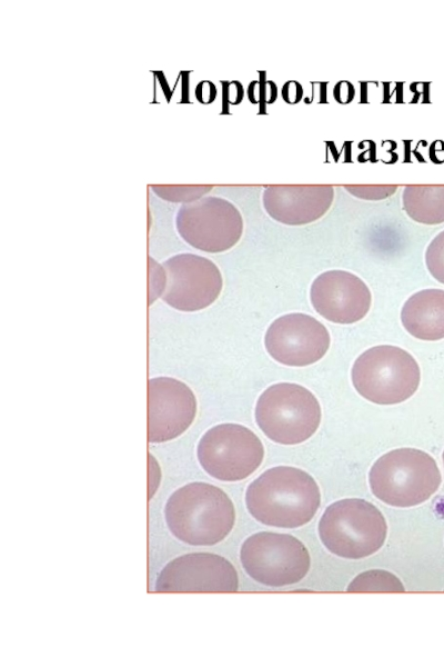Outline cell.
Here are the masks:
<instances>
[{"instance_id":"1","label":"cell","mask_w":444,"mask_h":667,"mask_svg":"<svg viewBox=\"0 0 444 667\" xmlns=\"http://www.w3.org/2000/svg\"><path fill=\"white\" fill-rule=\"evenodd\" d=\"M320 504L321 492L314 478L290 466L265 470L245 491V505L251 516L278 528H296L307 524Z\"/></svg>"},{"instance_id":"2","label":"cell","mask_w":444,"mask_h":667,"mask_svg":"<svg viewBox=\"0 0 444 667\" xmlns=\"http://www.w3.org/2000/svg\"><path fill=\"white\" fill-rule=\"evenodd\" d=\"M169 530L191 546H213L233 529L235 509L219 487L195 481L178 488L164 507Z\"/></svg>"},{"instance_id":"3","label":"cell","mask_w":444,"mask_h":667,"mask_svg":"<svg viewBox=\"0 0 444 667\" xmlns=\"http://www.w3.org/2000/svg\"><path fill=\"white\" fill-rule=\"evenodd\" d=\"M442 481L435 459L415 448L393 449L371 467L372 494L393 507H412L426 501Z\"/></svg>"},{"instance_id":"4","label":"cell","mask_w":444,"mask_h":667,"mask_svg":"<svg viewBox=\"0 0 444 667\" xmlns=\"http://www.w3.org/2000/svg\"><path fill=\"white\" fill-rule=\"evenodd\" d=\"M386 534L387 525L382 512L360 498L331 504L319 521V536L325 548L347 559L375 554L384 545Z\"/></svg>"},{"instance_id":"5","label":"cell","mask_w":444,"mask_h":667,"mask_svg":"<svg viewBox=\"0 0 444 667\" xmlns=\"http://www.w3.org/2000/svg\"><path fill=\"white\" fill-rule=\"evenodd\" d=\"M355 390L376 405H396L411 398L421 382V370L406 350L391 345L369 348L351 370Z\"/></svg>"},{"instance_id":"6","label":"cell","mask_w":444,"mask_h":667,"mask_svg":"<svg viewBox=\"0 0 444 667\" xmlns=\"http://www.w3.org/2000/svg\"><path fill=\"white\" fill-rule=\"evenodd\" d=\"M255 421L261 431L281 445H297L311 438L321 424V406L305 387L279 382L258 398Z\"/></svg>"},{"instance_id":"7","label":"cell","mask_w":444,"mask_h":667,"mask_svg":"<svg viewBox=\"0 0 444 667\" xmlns=\"http://www.w3.org/2000/svg\"><path fill=\"white\" fill-rule=\"evenodd\" d=\"M240 560L252 579L271 587L299 583L311 565L310 554L301 540L271 531L248 537L241 546Z\"/></svg>"},{"instance_id":"8","label":"cell","mask_w":444,"mask_h":667,"mask_svg":"<svg viewBox=\"0 0 444 667\" xmlns=\"http://www.w3.org/2000/svg\"><path fill=\"white\" fill-rule=\"evenodd\" d=\"M196 457L211 477L221 481H240L261 466L264 446L248 427L226 422L203 434L198 442Z\"/></svg>"},{"instance_id":"9","label":"cell","mask_w":444,"mask_h":667,"mask_svg":"<svg viewBox=\"0 0 444 667\" xmlns=\"http://www.w3.org/2000/svg\"><path fill=\"white\" fill-rule=\"evenodd\" d=\"M175 226L186 243L210 253L231 249L243 232V219L238 208L214 196L183 203L176 213Z\"/></svg>"},{"instance_id":"10","label":"cell","mask_w":444,"mask_h":667,"mask_svg":"<svg viewBox=\"0 0 444 667\" xmlns=\"http://www.w3.org/2000/svg\"><path fill=\"white\" fill-rule=\"evenodd\" d=\"M167 287L162 300L179 311L194 312L211 306L220 296L223 279L210 259L194 255H175L163 262Z\"/></svg>"},{"instance_id":"11","label":"cell","mask_w":444,"mask_h":667,"mask_svg":"<svg viewBox=\"0 0 444 667\" xmlns=\"http://www.w3.org/2000/svg\"><path fill=\"white\" fill-rule=\"evenodd\" d=\"M331 342L326 327L312 316L293 312L276 318L268 328L264 346L278 362L304 367L322 359Z\"/></svg>"},{"instance_id":"12","label":"cell","mask_w":444,"mask_h":667,"mask_svg":"<svg viewBox=\"0 0 444 667\" xmlns=\"http://www.w3.org/2000/svg\"><path fill=\"white\" fill-rule=\"evenodd\" d=\"M239 577L233 565L211 552H191L169 561L160 571L157 593H236Z\"/></svg>"},{"instance_id":"13","label":"cell","mask_w":444,"mask_h":667,"mask_svg":"<svg viewBox=\"0 0 444 667\" xmlns=\"http://www.w3.org/2000/svg\"><path fill=\"white\" fill-rule=\"evenodd\" d=\"M196 398L192 389L172 377H155L148 381V441L160 444L181 436L196 415Z\"/></svg>"},{"instance_id":"14","label":"cell","mask_w":444,"mask_h":667,"mask_svg":"<svg viewBox=\"0 0 444 667\" xmlns=\"http://www.w3.org/2000/svg\"><path fill=\"white\" fill-rule=\"evenodd\" d=\"M310 298L317 313L340 325L362 320L372 302L366 283L345 270H330L319 275L312 282Z\"/></svg>"},{"instance_id":"15","label":"cell","mask_w":444,"mask_h":667,"mask_svg":"<svg viewBox=\"0 0 444 667\" xmlns=\"http://www.w3.org/2000/svg\"><path fill=\"white\" fill-rule=\"evenodd\" d=\"M334 190L329 185L270 186L263 192V206L274 220L302 226L322 218L330 209Z\"/></svg>"},{"instance_id":"16","label":"cell","mask_w":444,"mask_h":667,"mask_svg":"<svg viewBox=\"0 0 444 667\" xmlns=\"http://www.w3.org/2000/svg\"><path fill=\"white\" fill-rule=\"evenodd\" d=\"M401 321L413 337L436 341L444 338V290L423 289L403 305Z\"/></svg>"},{"instance_id":"17","label":"cell","mask_w":444,"mask_h":667,"mask_svg":"<svg viewBox=\"0 0 444 667\" xmlns=\"http://www.w3.org/2000/svg\"><path fill=\"white\" fill-rule=\"evenodd\" d=\"M403 208L416 222H444V185L406 186L403 192Z\"/></svg>"},{"instance_id":"18","label":"cell","mask_w":444,"mask_h":667,"mask_svg":"<svg viewBox=\"0 0 444 667\" xmlns=\"http://www.w3.org/2000/svg\"><path fill=\"white\" fill-rule=\"evenodd\" d=\"M404 586L393 574L373 569L356 576L347 587L349 593H404Z\"/></svg>"},{"instance_id":"19","label":"cell","mask_w":444,"mask_h":667,"mask_svg":"<svg viewBox=\"0 0 444 667\" xmlns=\"http://www.w3.org/2000/svg\"><path fill=\"white\" fill-rule=\"evenodd\" d=\"M212 186H152L154 192L162 199L171 202L189 203L202 198Z\"/></svg>"},{"instance_id":"20","label":"cell","mask_w":444,"mask_h":667,"mask_svg":"<svg viewBox=\"0 0 444 667\" xmlns=\"http://www.w3.org/2000/svg\"><path fill=\"white\" fill-rule=\"evenodd\" d=\"M425 262L430 273L444 283V230L437 233L425 251Z\"/></svg>"},{"instance_id":"21","label":"cell","mask_w":444,"mask_h":667,"mask_svg":"<svg viewBox=\"0 0 444 667\" xmlns=\"http://www.w3.org/2000/svg\"><path fill=\"white\" fill-rule=\"evenodd\" d=\"M167 287V273L163 266L149 258V305L163 296Z\"/></svg>"},{"instance_id":"22","label":"cell","mask_w":444,"mask_h":667,"mask_svg":"<svg viewBox=\"0 0 444 667\" xmlns=\"http://www.w3.org/2000/svg\"><path fill=\"white\" fill-rule=\"evenodd\" d=\"M352 195L369 200H380L394 193L396 186H345Z\"/></svg>"},{"instance_id":"23","label":"cell","mask_w":444,"mask_h":667,"mask_svg":"<svg viewBox=\"0 0 444 667\" xmlns=\"http://www.w3.org/2000/svg\"><path fill=\"white\" fill-rule=\"evenodd\" d=\"M160 479L161 472L159 465L154 457L149 455V499L154 495Z\"/></svg>"},{"instance_id":"24","label":"cell","mask_w":444,"mask_h":667,"mask_svg":"<svg viewBox=\"0 0 444 667\" xmlns=\"http://www.w3.org/2000/svg\"><path fill=\"white\" fill-rule=\"evenodd\" d=\"M282 94L289 103H296L302 97V87L296 81H289L283 86Z\"/></svg>"},{"instance_id":"25","label":"cell","mask_w":444,"mask_h":667,"mask_svg":"<svg viewBox=\"0 0 444 667\" xmlns=\"http://www.w3.org/2000/svg\"><path fill=\"white\" fill-rule=\"evenodd\" d=\"M442 458H443V465H444V451H443Z\"/></svg>"}]
</instances>
